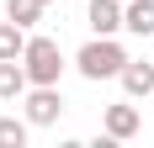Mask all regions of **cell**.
Returning <instances> with one entry per match:
<instances>
[{"label": "cell", "mask_w": 154, "mask_h": 148, "mask_svg": "<svg viewBox=\"0 0 154 148\" xmlns=\"http://www.w3.org/2000/svg\"><path fill=\"white\" fill-rule=\"evenodd\" d=\"M122 64H128V48L117 43V37H91V43L80 48L75 69L85 74L91 85H101V79H117V74H122Z\"/></svg>", "instance_id": "1"}, {"label": "cell", "mask_w": 154, "mask_h": 148, "mask_svg": "<svg viewBox=\"0 0 154 148\" xmlns=\"http://www.w3.org/2000/svg\"><path fill=\"white\" fill-rule=\"evenodd\" d=\"M21 69H27L32 85H59L64 74V53L53 37H27V48H21Z\"/></svg>", "instance_id": "2"}, {"label": "cell", "mask_w": 154, "mask_h": 148, "mask_svg": "<svg viewBox=\"0 0 154 148\" xmlns=\"http://www.w3.org/2000/svg\"><path fill=\"white\" fill-rule=\"evenodd\" d=\"M21 111H27L32 127H53V122L64 117V95H59V85H32L27 101H21Z\"/></svg>", "instance_id": "3"}, {"label": "cell", "mask_w": 154, "mask_h": 148, "mask_svg": "<svg viewBox=\"0 0 154 148\" xmlns=\"http://www.w3.org/2000/svg\"><path fill=\"white\" fill-rule=\"evenodd\" d=\"M101 127H106V138H117V143H128V138H138L143 117H138V106L117 101V106H106V111H101Z\"/></svg>", "instance_id": "4"}, {"label": "cell", "mask_w": 154, "mask_h": 148, "mask_svg": "<svg viewBox=\"0 0 154 148\" xmlns=\"http://www.w3.org/2000/svg\"><path fill=\"white\" fill-rule=\"evenodd\" d=\"M85 21H91L96 37H117V32H122V5H117V0H91V5H85Z\"/></svg>", "instance_id": "5"}, {"label": "cell", "mask_w": 154, "mask_h": 148, "mask_svg": "<svg viewBox=\"0 0 154 148\" xmlns=\"http://www.w3.org/2000/svg\"><path fill=\"white\" fill-rule=\"evenodd\" d=\"M32 90L27 69H21V58H0V101H21Z\"/></svg>", "instance_id": "6"}, {"label": "cell", "mask_w": 154, "mask_h": 148, "mask_svg": "<svg viewBox=\"0 0 154 148\" xmlns=\"http://www.w3.org/2000/svg\"><path fill=\"white\" fill-rule=\"evenodd\" d=\"M117 79H122V90L133 95V101H143V95L154 90V64H138V58H128Z\"/></svg>", "instance_id": "7"}, {"label": "cell", "mask_w": 154, "mask_h": 148, "mask_svg": "<svg viewBox=\"0 0 154 148\" xmlns=\"http://www.w3.org/2000/svg\"><path fill=\"white\" fill-rule=\"evenodd\" d=\"M122 27L133 37H154V0H128L122 5Z\"/></svg>", "instance_id": "8"}, {"label": "cell", "mask_w": 154, "mask_h": 148, "mask_svg": "<svg viewBox=\"0 0 154 148\" xmlns=\"http://www.w3.org/2000/svg\"><path fill=\"white\" fill-rule=\"evenodd\" d=\"M21 48H27V27H16L5 16L0 21V58H21Z\"/></svg>", "instance_id": "9"}, {"label": "cell", "mask_w": 154, "mask_h": 148, "mask_svg": "<svg viewBox=\"0 0 154 148\" xmlns=\"http://www.w3.org/2000/svg\"><path fill=\"white\" fill-rule=\"evenodd\" d=\"M5 16L16 27H37L43 21V0H5Z\"/></svg>", "instance_id": "10"}, {"label": "cell", "mask_w": 154, "mask_h": 148, "mask_svg": "<svg viewBox=\"0 0 154 148\" xmlns=\"http://www.w3.org/2000/svg\"><path fill=\"white\" fill-rule=\"evenodd\" d=\"M27 117H0V148H21L27 143Z\"/></svg>", "instance_id": "11"}, {"label": "cell", "mask_w": 154, "mask_h": 148, "mask_svg": "<svg viewBox=\"0 0 154 148\" xmlns=\"http://www.w3.org/2000/svg\"><path fill=\"white\" fill-rule=\"evenodd\" d=\"M43 5H48V0H43Z\"/></svg>", "instance_id": "12"}]
</instances>
